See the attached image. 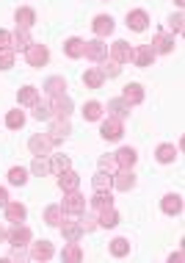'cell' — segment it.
Masks as SVG:
<instances>
[{
    "mask_svg": "<svg viewBox=\"0 0 185 263\" xmlns=\"http://www.w3.org/2000/svg\"><path fill=\"white\" fill-rule=\"evenodd\" d=\"M25 61L31 64V67H45L50 61V53L45 45H36V42H31V45L25 47Z\"/></svg>",
    "mask_w": 185,
    "mask_h": 263,
    "instance_id": "6da1fadb",
    "label": "cell"
},
{
    "mask_svg": "<svg viewBox=\"0 0 185 263\" xmlns=\"http://www.w3.org/2000/svg\"><path fill=\"white\" fill-rule=\"evenodd\" d=\"M28 147H31V153L33 155H50V150L55 147V141H53V136L50 133H36V136H31V141H28Z\"/></svg>",
    "mask_w": 185,
    "mask_h": 263,
    "instance_id": "7a4b0ae2",
    "label": "cell"
},
{
    "mask_svg": "<svg viewBox=\"0 0 185 263\" xmlns=\"http://www.w3.org/2000/svg\"><path fill=\"white\" fill-rule=\"evenodd\" d=\"M122 133H125V125H122V119H116V117H108L102 125H99V136L108 139V141H119Z\"/></svg>",
    "mask_w": 185,
    "mask_h": 263,
    "instance_id": "3957f363",
    "label": "cell"
},
{
    "mask_svg": "<svg viewBox=\"0 0 185 263\" xmlns=\"http://www.w3.org/2000/svg\"><path fill=\"white\" fill-rule=\"evenodd\" d=\"M61 208H64V213H69V216H77L80 211H86V200H83V194L80 191H67V200L61 202Z\"/></svg>",
    "mask_w": 185,
    "mask_h": 263,
    "instance_id": "277c9868",
    "label": "cell"
},
{
    "mask_svg": "<svg viewBox=\"0 0 185 263\" xmlns=\"http://www.w3.org/2000/svg\"><path fill=\"white\" fill-rule=\"evenodd\" d=\"M83 55H86L89 61H102L105 55H108V45H105L102 39H91V42H86V45H83Z\"/></svg>",
    "mask_w": 185,
    "mask_h": 263,
    "instance_id": "5b68a950",
    "label": "cell"
},
{
    "mask_svg": "<svg viewBox=\"0 0 185 263\" xmlns=\"http://www.w3.org/2000/svg\"><path fill=\"white\" fill-rule=\"evenodd\" d=\"M111 186L119 189V191H130L136 186V175L133 169H116V175H111Z\"/></svg>",
    "mask_w": 185,
    "mask_h": 263,
    "instance_id": "8992f818",
    "label": "cell"
},
{
    "mask_svg": "<svg viewBox=\"0 0 185 263\" xmlns=\"http://www.w3.org/2000/svg\"><path fill=\"white\" fill-rule=\"evenodd\" d=\"M6 238L11 241V247H28V241H31L33 236L23 222H17V224H11V230L6 233Z\"/></svg>",
    "mask_w": 185,
    "mask_h": 263,
    "instance_id": "52a82bcc",
    "label": "cell"
},
{
    "mask_svg": "<svg viewBox=\"0 0 185 263\" xmlns=\"http://www.w3.org/2000/svg\"><path fill=\"white\" fill-rule=\"evenodd\" d=\"M133 47L127 45V42H113L111 45V50H108V59H113L116 64H127V61H133Z\"/></svg>",
    "mask_w": 185,
    "mask_h": 263,
    "instance_id": "ba28073f",
    "label": "cell"
},
{
    "mask_svg": "<svg viewBox=\"0 0 185 263\" xmlns=\"http://www.w3.org/2000/svg\"><path fill=\"white\" fill-rule=\"evenodd\" d=\"M69 117H53V125H50V136H53V141L58 144V141H64L69 136Z\"/></svg>",
    "mask_w": 185,
    "mask_h": 263,
    "instance_id": "9c48e42d",
    "label": "cell"
},
{
    "mask_svg": "<svg viewBox=\"0 0 185 263\" xmlns=\"http://www.w3.org/2000/svg\"><path fill=\"white\" fill-rule=\"evenodd\" d=\"M50 111H53V117H69V114H72V100H69L67 95L50 97Z\"/></svg>",
    "mask_w": 185,
    "mask_h": 263,
    "instance_id": "30bf717a",
    "label": "cell"
},
{
    "mask_svg": "<svg viewBox=\"0 0 185 263\" xmlns=\"http://www.w3.org/2000/svg\"><path fill=\"white\" fill-rule=\"evenodd\" d=\"M91 31H94L99 39H105L108 33H113V20L108 14H99V17H94V23H91Z\"/></svg>",
    "mask_w": 185,
    "mask_h": 263,
    "instance_id": "8fae6325",
    "label": "cell"
},
{
    "mask_svg": "<svg viewBox=\"0 0 185 263\" xmlns=\"http://www.w3.org/2000/svg\"><path fill=\"white\" fill-rule=\"evenodd\" d=\"M122 100L127 105H138L141 100H144V89H141L138 83H127L125 91H122Z\"/></svg>",
    "mask_w": 185,
    "mask_h": 263,
    "instance_id": "7c38bea8",
    "label": "cell"
},
{
    "mask_svg": "<svg viewBox=\"0 0 185 263\" xmlns=\"http://www.w3.org/2000/svg\"><path fill=\"white\" fill-rule=\"evenodd\" d=\"M155 55H158V53H155V47L152 45H144V47H138V50L133 53V61H136L138 67H149V64L155 61Z\"/></svg>",
    "mask_w": 185,
    "mask_h": 263,
    "instance_id": "4fadbf2b",
    "label": "cell"
},
{
    "mask_svg": "<svg viewBox=\"0 0 185 263\" xmlns=\"http://www.w3.org/2000/svg\"><path fill=\"white\" fill-rule=\"evenodd\" d=\"M14 20H17V28H28V31H31V25L36 23V11L28 9V6H23V9H17Z\"/></svg>",
    "mask_w": 185,
    "mask_h": 263,
    "instance_id": "5bb4252c",
    "label": "cell"
},
{
    "mask_svg": "<svg viewBox=\"0 0 185 263\" xmlns=\"http://www.w3.org/2000/svg\"><path fill=\"white\" fill-rule=\"evenodd\" d=\"M61 233H64V238H67V241H80L83 227H80V222H77V219H69V222L61 224Z\"/></svg>",
    "mask_w": 185,
    "mask_h": 263,
    "instance_id": "9a60e30c",
    "label": "cell"
},
{
    "mask_svg": "<svg viewBox=\"0 0 185 263\" xmlns=\"http://www.w3.org/2000/svg\"><path fill=\"white\" fill-rule=\"evenodd\" d=\"M160 208H163V213H169V216H177V213L182 211L180 194H166V197H163V202H160Z\"/></svg>",
    "mask_w": 185,
    "mask_h": 263,
    "instance_id": "2e32d148",
    "label": "cell"
},
{
    "mask_svg": "<svg viewBox=\"0 0 185 263\" xmlns=\"http://www.w3.org/2000/svg\"><path fill=\"white\" fill-rule=\"evenodd\" d=\"M138 161L136 150H130V147H122V150L116 153V166L119 169H133V163Z\"/></svg>",
    "mask_w": 185,
    "mask_h": 263,
    "instance_id": "e0dca14e",
    "label": "cell"
},
{
    "mask_svg": "<svg viewBox=\"0 0 185 263\" xmlns=\"http://www.w3.org/2000/svg\"><path fill=\"white\" fill-rule=\"evenodd\" d=\"M147 23H149V17H147V11H141V9L127 14V28H133V31H144Z\"/></svg>",
    "mask_w": 185,
    "mask_h": 263,
    "instance_id": "ac0fdd59",
    "label": "cell"
},
{
    "mask_svg": "<svg viewBox=\"0 0 185 263\" xmlns=\"http://www.w3.org/2000/svg\"><path fill=\"white\" fill-rule=\"evenodd\" d=\"M58 186H61L64 191H75L77 186H80V177H77L72 169H64V172L58 175Z\"/></svg>",
    "mask_w": 185,
    "mask_h": 263,
    "instance_id": "d6986e66",
    "label": "cell"
},
{
    "mask_svg": "<svg viewBox=\"0 0 185 263\" xmlns=\"http://www.w3.org/2000/svg\"><path fill=\"white\" fill-rule=\"evenodd\" d=\"M31 258L33 260H50L53 258V244H50V241H36L33 250H31Z\"/></svg>",
    "mask_w": 185,
    "mask_h": 263,
    "instance_id": "ffe728a7",
    "label": "cell"
},
{
    "mask_svg": "<svg viewBox=\"0 0 185 263\" xmlns=\"http://www.w3.org/2000/svg\"><path fill=\"white\" fill-rule=\"evenodd\" d=\"M6 219H9L11 224L25 222V205H19V202H6Z\"/></svg>",
    "mask_w": 185,
    "mask_h": 263,
    "instance_id": "44dd1931",
    "label": "cell"
},
{
    "mask_svg": "<svg viewBox=\"0 0 185 263\" xmlns=\"http://www.w3.org/2000/svg\"><path fill=\"white\" fill-rule=\"evenodd\" d=\"M64 89H67V81H64L61 75H53V78H47V81H45V91H47L50 97L64 95Z\"/></svg>",
    "mask_w": 185,
    "mask_h": 263,
    "instance_id": "7402d4cb",
    "label": "cell"
},
{
    "mask_svg": "<svg viewBox=\"0 0 185 263\" xmlns=\"http://www.w3.org/2000/svg\"><path fill=\"white\" fill-rule=\"evenodd\" d=\"M83 45H86L83 39L72 36V39H67V42H64V53H67L69 59H80V55H83Z\"/></svg>",
    "mask_w": 185,
    "mask_h": 263,
    "instance_id": "603a6c76",
    "label": "cell"
},
{
    "mask_svg": "<svg viewBox=\"0 0 185 263\" xmlns=\"http://www.w3.org/2000/svg\"><path fill=\"white\" fill-rule=\"evenodd\" d=\"M31 45V33H28V28H17L11 36V47L14 50H25V47Z\"/></svg>",
    "mask_w": 185,
    "mask_h": 263,
    "instance_id": "cb8c5ba5",
    "label": "cell"
},
{
    "mask_svg": "<svg viewBox=\"0 0 185 263\" xmlns=\"http://www.w3.org/2000/svg\"><path fill=\"white\" fill-rule=\"evenodd\" d=\"M111 205H113L111 191H94V197H91V208L102 211V208H111Z\"/></svg>",
    "mask_w": 185,
    "mask_h": 263,
    "instance_id": "d4e9b609",
    "label": "cell"
},
{
    "mask_svg": "<svg viewBox=\"0 0 185 263\" xmlns=\"http://www.w3.org/2000/svg\"><path fill=\"white\" fill-rule=\"evenodd\" d=\"M174 50V36H169V33H158L155 36V53H172Z\"/></svg>",
    "mask_w": 185,
    "mask_h": 263,
    "instance_id": "484cf974",
    "label": "cell"
},
{
    "mask_svg": "<svg viewBox=\"0 0 185 263\" xmlns=\"http://www.w3.org/2000/svg\"><path fill=\"white\" fill-rule=\"evenodd\" d=\"M102 81H105V75L99 72L97 67H91V69H86V75H83V83H86L89 89H99V86H102Z\"/></svg>",
    "mask_w": 185,
    "mask_h": 263,
    "instance_id": "4316f807",
    "label": "cell"
},
{
    "mask_svg": "<svg viewBox=\"0 0 185 263\" xmlns=\"http://www.w3.org/2000/svg\"><path fill=\"white\" fill-rule=\"evenodd\" d=\"M36 100H39V91L33 89V86H23V89L17 91V103L19 105H33Z\"/></svg>",
    "mask_w": 185,
    "mask_h": 263,
    "instance_id": "83f0119b",
    "label": "cell"
},
{
    "mask_svg": "<svg viewBox=\"0 0 185 263\" xmlns=\"http://www.w3.org/2000/svg\"><path fill=\"white\" fill-rule=\"evenodd\" d=\"M97 213H99V219H97V222L102 224V227H116V224H119V213L113 211V205H111V208L97 211Z\"/></svg>",
    "mask_w": 185,
    "mask_h": 263,
    "instance_id": "f1b7e54d",
    "label": "cell"
},
{
    "mask_svg": "<svg viewBox=\"0 0 185 263\" xmlns=\"http://www.w3.org/2000/svg\"><path fill=\"white\" fill-rule=\"evenodd\" d=\"M64 219H67V213H64L61 205H50V208L45 211V222L47 224H61Z\"/></svg>",
    "mask_w": 185,
    "mask_h": 263,
    "instance_id": "f546056e",
    "label": "cell"
},
{
    "mask_svg": "<svg viewBox=\"0 0 185 263\" xmlns=\"http://www.w3.org/2000/svg\"><path fill=\"white\" fill-rule=\"evenodd\" d=\"M83 117H86L89 122H97V119H102V105H99L97 100H89L86 105H83Z\"/></svg>",
    "mask_w": 185,
    "mask_h": 263,
    "instance_id": "4dcf8cb0",
    "label": "cell"
},
{
    "mask_svg": "<svg viewBox=\"0 0 185 263\" xmlns=\"http://www.w3.org/2000/svg\"><path fill=\"white\" fill-rule=\"evenodd\" d=\"M108 111H111V117H116V119H125L127 114H130V105H127L122 97H119V100H111L108 103Z\"/></svg>",
    "mask_w": 185,
    "mask_h": 263,
    "instance_id": "1f68e13d",
    "label": "cell"
},
{
    "mask_svg": "<svg viewBox=\"0 0 185 263\" xmlns=\"http://www.w3.org/2000/svg\"><path fill=\"white\" fill-rule=\"evenodd\" d=\"M33 119H39V122H47V119H53V111H50V103H42V100H36V103H33Z\"/></svg>",
    "mask_w": 185,
    "mask_h": 263,
    "instance_id": "d6a6232c",
    "label": "cell"
},
{
    "mask_svg": "<svg viewBox=\"0 0 185 263\" xmlns=\"http://www.w3.org/2000/svg\"><path fill=\"white\" fill-rule=\"evenodd\" d=\"M91 186H94V191H108L111 189V172L99 169V172L94 175V180H91Z\"/></svg>",
    "mask_w": 185,
    "mask_h": 263,
    "instance_id": "836d02e7",
    "label": "cell"
},
{
    "mask_svg": "<svg viewBox=\"0 0 185 263\" xmlns=\"http://www.w3.org/2000/svg\"><path fill=\"white\" fill-rule=\"evenodd\" d=\"M99 64H102V67H99V72H102L105 78H116L119 72H122V67H119V64L113 61V59H108V55H105V59L99 61Z\"/></svg>",
    "mask_w": 185,
    "mask_h": 263,
    "instance_id": "e575fe53",
    "label": "cell"
},
{
    "mask_svg": "<svg viewBox=\"0 0 185 263\" xmlns=\"http://www.w3.org/2000/svg\"><path fill=\"white\" fill-rule=\"evenodd\" d=\"M177 158V147L174 144H160L158 147V161L160 163H172Z\"/></svg>",
    "mask_w": 185,
    "mask_h": 263,
    "instance_id": "d590c367",
    "label": "cell"
},
{
    "mask_svg": "<svg viewBox=\"0 0 185 263\" xmlns=\"http://www.w3.org/2000/svg\"><path fill=\"white\" fill-rule=\"evenodd\" d=\"M9 183H11V186H25V183H28V172L23 166L9 169Z\"/></svg>",
    "mask_w": 185,
    "mask_h": 263,
    "instance_id": "8d00e7d4",
    "label": "cell"
},
{
    "mask_svg": "<svg viewBox=\"0 0 185 263\" xmlns=\"http://www.w3.org/2000/svg\"><path fill=\"white\" fill-rule=\"evenodd\" d=\"M50 172H55V175H61L64 169H69V158L67 155H50Z\"/></svg>",
    "mask_w": 185,
    "mask_h": 263,
    "instance_id": "74e56055",
    "label": "cell"
},
{
    "mask_svg": "<svg viewBox=\"0 0 185 263\" xmlns=\"http://www.w3.org/2000/svg\"><path fill=\"white\" fill-rule=\"evenodd\" d=\"M6 125H9L11 130H19V127L25 125V114L19 111V108H17V111H11L9 117H6Z\"/></svg>",
    "mask_w": 185,
    "mask_h": 263,
    "instance_id": "f35d334b",
    "label": "cell"
},
{
    "mask_svg": "<svg viewBox=\"0 0 185 263\" xmlns=\"http://www.w3.org/2000/svg\"><path fill=\"white\" fill-rule=\"evenodd\" d=\"M111 252L116 255V258H125V255L130 252V244H127V238H113V241H111Z\"/></svg>",
    "mask_w": 185,
    "mask_h": 263,
    "instance_id": "ab89813d",
    "label": "cell"
},
{
    "mask_svg": "<svg viewBox=\"0 0 185 263\" xmlns=\"http://www.w3.org/2000/svg\"><path fill=\"white\" fill-rule=\"evenodd\" d=\"M64 260H80L83 258V252H80V244L77 241H69V247L64 250V255H61Z\"/></svg>",
    "mask_w": 185,
    "mask_h": 263,
    "instance_id": "60d3db41",
    "label": "cell"
},
{
    "mask_svg": "<svg viewBox=\"0 0 185 263\" xmlns=\"http://www.w3.org/2000/svg\"><path fill=\"white\" fill-rule=\"evenodd\" d=\"M14 67V50L11 47H0V69Z\"/></svg>",
    "mask_w": 185,
    "mask_h": 263,
    "instance_id": "b9f144b4",
    "label": "cell"
},
{
    "mask_svg": "<svg viewBox=\"0 0 185 263\" xmlns=\"http://www.w3.org/2000/svg\"><path fill=\"white\" fill-rule=\"evenodd\" d=\"M31 172H33V175H47V172H50V166L45 163V158H42V155H36V158H33Z\"/></svg>",
    "mask_w": 185,
    "mask_h": 263,
    "instance_id": "7bdbcfd3",
    "label": "cell"
},
{
    "mask_svg": "<svg viewBox=\"0 0 185 263\" xmlns=\"http://www.w3.org/2000/svg\"><path fill=\"white\" fill-rule=\"evenodd\" d=\"M169 31H172V33H182V14H177V17L169 20Z\"/></svg>",
    "mask_w": 185,
    "mask_h": 263,
    "instance_id": "ee69618b",
    "label": "cell"
},
{
    "mask_svg": "<svg viewBox=\"0 0 185 263\" xmlns=\"http://www.w3.org/2000/svg\"><path fill=\"white\" fill-rule=\"evenodd\" d=\"M99 169H108V172H116V158H99Z\"/></svg>",
    "mask_w": 185,
    "mask_h": 263,
    "instance_id": "f6af8a7d",
    "label": "cell"
},
{
    "mask_svg": "<svg viewBox=\"0 0 185 263\" xmlns=\"http://www.w3.org/2000/svg\"><path fill=\"white\" fill-rule=\"evenodd\" d=\"M28 258H31V255H25V252H23V247H17V250L9 255V260H28Z\"/></svg>",
    "mask_w": 185,
    "mask_h": 263,
    "instance_id": "bcb514c9",
    "label": "cell"
},
{
    "mask_svg": "<svg viewBox=\"0 0 185 263\" xmlns=\"http://www.w3.org/2000/svg\"><path fill=\"white\" fill-rule=\"evenodd\" d=\"M0 47H11V36L6 31H0Z\"/></svg>",
    "mask_w": 185,
    "mask_h": 263,
    "instance_id": "7dc6e473",
    "label": "cell"
},
{
    "mask_svg": "<svg viewBox=\"0 0 185 263\" xmlns=\"http://www.w3.org/2000/svg\"><path fill=\"white\" fill-rule=\"evenodd\" d=\"M6 202H9V194H6V189H0V208H6Z\"/></svg>",
    "mask_w": 185,
    "mask_h": 263,
    "instance_id": "c3c4849f",
    "label": "cell"
},
{
    "mask_svg": "<svg viewBox=\"0 0 185 263\" xmlns=\"http://www.w3.org/2000/svg\"><path fill=\"white\" fill-rule=\"evenodd\" d=\"M0 241H6V230H3V227H0Z\"/></svg>",
    "mask_w": 185,
    "mask_h": 263,
    "instance_id": "681fc988",
    "label": "cell"
},
{
    "mask_svg": "<svg viewBox=\"0 0 185 263\" xmlns=\"http://www.w3.org/2000/svg\"><path fill=\"white\" fill-rule=\"evenodd\" d=\"M174 3H177V6H182V3H185V0H174Z\"/></svg>",
    "mask_w": 185,
    "mask_h": 263,
    "instance_id": "f907efd6",
    "label": "cell"
}]
</instances>
